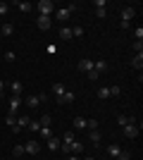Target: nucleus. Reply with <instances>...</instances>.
<instances>
[{
	"label": "nucleus",
	"instance_id": "nucleus-1",
	"mask_svg": "<svg viewBox=\"0 0 143 160\" xmlns=\"http://www.w3.org/2000/svg\"><path fill=\"white\" fill-rule=\"evenodd\" d=\"M36 7H38V12H41L43 17H53V14H55V2H53V0H41Z\"/></svg>",
	"mask_w": 143,
	"mask_h": 160
},
{
	"label": "nucleus",
	"instance_id": "nucleus-2",
	"mask_svg": "<svg viewBox=\"0 0 143 160\" xmlns=\"http://www.w3.org/2000/svg\"><path fill=\"white\" fill-rule=\"evenodd\" d=\"M124 129V136H126V139H136L138 136V132H141V122H131V124H126V127H122Z\"/></svg>",
	"mask_w": 143,
	"mask_h": 160
},
{
	"label": "nucleus",
	"instance_id": "nucleus-3",
	"mask_svg": "<svg viewBox=\"0 0 143 160\" xmlns=\"http://www.w3.org/2000/svg\"><path fill=\"white\" fill-rule=\"evenodd\" d=\"M36 27L41 29V31H48V29L53 27V17H43V14H38V19H36Z\"/></svg>",
	"mask_w": 143,
	"mask_h": 160
},
{
	"label": "nucleus",
	"instance_id": "nucleus-4",
	"mask_svg": "<svg viewBox=\"0 0 143 160\" xmlns=\"http://www.w3.org/2000/svg\"><path fill=\"white\" fill-rule=\"evenodd\" d=\"M38 151H41V143H38V141H26V143H24V153L38 155Z\"/></svg>",
	"mask_w": 143,
	"mask_h": 160
},
{
	"label": "nucleus",
	"instance_id": "nucleus-5",
	"mask_svg": "<svg viewBox=\"0 0 143 160\" xmlns=\"http://www.w3.org/2000/svg\"><path fill=\"white\" fill-rule=\"evenodd\" d=\"M7 105H10V112L17 115V110H19V105H21V96H10Z\"/></svg>",
	"mask_w": 143,
	"mask_h": 160
},
{
	"label": "nucleus",
	"instance_id": "nucleus-6",
	"mask_svg": "<svg viewBox=\"0 0 143 160\" xmlns=\"http://www.w3.org/2000/svg\"><path fill=\"white\" fill-rule=\"evenodd\" d=\"M74 91H64V96H62L60 100H57V103H60V105H72V103H74Z\"/></svg>",
	"mask_w": 143,
	"mask_h": 160
},
{
	"label": "nucleus",
	"instance_id": "nucleus-7",
	"mask_svg": "<svg viewBox=\"0 0 143 160\" xmlns=\"http://www.w3.org/2000/svg\"><path fill=\"white\" fill-rule=\"evenodd\" d=\"M136 17V10L134 7H122V22H131Z\"/></svg>",
	"mask_w": 143,
	"mask_h": 160
},
{
	"label": "nucleus",
	"instance_id": "nucleus-8",
	"mask_svg": "<svg viewBox=\"0 0 143 160\" xmlns=\"http://www.w3.org/2000/svg\"><path fill=\"white\" fill-rule=\"evenodd\" d=\"M79 69L88 74L91 69H93V60H88V58H81V60H79Z\"/></svg>",
	"mask_w": 143,
	"mask_h": 160
},
{
	"label": "nucleus",
	"instance_id": "nucleus-9",
	"mask_svg": "<svg viewBox=\"0 0 143 160\" xmlns=\"http://www.w3.org/2000/svg\"><path fill=\"white\" fill-rule=\"evenodd\" d=\"M69 14H72V12H69V7H60V10H55V17H57L60 22H67Z\"/></svg>",
	"mask_w": 143,
	"mask_h": 160
},
{
	"label": "nucleus",
	"instance_id": "nucleus-10",
	"mask_svg": "<svg viewBox=\"0 0 143 160\" xmlns=\"http://www.w3.org/2000/svg\"><path fill=\"white\" fill-rule=\"evenodd\" d=\"M10 91H12V96H21L24 84H21V81H10Z\"/></svg>",
	"mask_w": 143,
	"mask_h": 160
},
{
	"label": "nucleus",
	"instance_id": "nucleus-11",
	"mask_svg": "<svg viewBox=\"0 0 143 160\" xmlns=\"http://www.w3.org/2000/svg\"><path fill=\"white\" fill-rule=\"evenodd\" d=\"M81 151H83V143H81V141H72V143H69V153L79 155Z\"/></svg>",
	"mask_w": 143,
	"mask_h": 160
},
{
	"label": "nucleus",
	"instance_id": "nucleus-12",
	"mask_svg": "<svg viewBox=\"0 0 143 160\" xmlns=\"http://www.w3.org/2000/svg\"><path fill=\"white\" fill-rule=\"evenodd\" d=\"M64 91H67V88H64V84H53V93H55V98H57V100L64 96Z\"/></svg>",
	"mask_w": 143,
	"mask_h": 160
},
{
	"label": "nucleus",
	"instance_id": "nucleus-13",
	"mask_svg": "<svg viewBox=\"0 0 143 160\" xmlns=\"http://www.w3.org/2000/svg\"><path fill=\"white\" fill-rule=\"evenodd\" d=\"M107 153L112 155V158H117V160H119V155H122V148L117 146V143H110V146H107Z\"/></svg>",
	"mask_w": 143,
	"mask_h": 160
},
{
	"label": "nucleus",
	"instance_id": "nucleus-14",
	"mask_svg": "<svg viewBox=\"0 0 143 160\" xmlns=\"http://www.w3.org/2000/svg\"><path fill=\"white\" fill-rule=\"evenodd\" d=\"M29 122H31V117H29V115H19V117H17V127L24 129V127H29Z\"/></svg>",
	"mask_w": 143,
	"mask_h": 160
},
{
	"label": "nucleus",
	"instance_id": "nucleus-15",
	"mask_svg": "<svg viewBox=\"0 0 143 160\" xmlns=\"http://www.w3.org/2000/svg\"><path fill=\"white\" fill-rule=\"evenodd\" d=\"M88 139L93 141V146H100V132H98V129H91V132H88Z\"/></svg>",
	"mask_w": 143,
	"mask_h": 160
},
{
	"label": "nucleus",
	"instance_id": "nucleus-16",
	"mask_svg": "<svg viewBox=\"0 0 143 160\" xmlns=\"http://www.w3.org/2000/svg\"><path fill=\"white\" fill-rule=\"evenodd\" d=\"M72 124H74L76 132H83V129H86V120H83V117H74V122H72Z\"/></svg>",
	"mask_w": 143,
	"mask_h": 160
},
{
	"label": "nucleus",
	"instance_id": "nucleus-17",
	"mask_svg": "<svg viewBox=\"0 0 143 160\" xmlns=\"http://www.w3.org/2000/svg\"><path fill=\"white\" fill-rule=\"evenodd\" d=\"M38 134H41V139H53V136H55V134H53V129H50V127H41V129H38Z\"/></svg>",
	"mask_w": 143,
	"mask_h": 160
},
{
	"label": "nucleus",
	"instance_id": "nucleus-18",
	"mask_svg": "<svg viewBox=\"0 0 143 160\" xmlns=\"http://www.w3.org/2000/svg\"><path fill=\"white\" fill-rule=\"evenodd\" d=\"M117 122H119V127H126V124H131V122H136L134 117H129V115H119L117 117Z\"/></svg>",
	"mask_w": 143,
	"mask_h": 160
},
{
	"label": "nucleus",
	"instance_id": "nucleus-19",
	"mask_svg": "<svg viewBox=\"0 0 143 160\" xmlns=\"http://www.w3.org/2000/svg\"><path fill=\"white\" fill-rule=\"evenodd\" d=\"M60 139H57V136H53V139H48V148H50V151H60Z\"/></svg>",
	"mask_w": 143,
	"mask_h": 160
},
{
	"label": "nucleus",
	"instance_id": "nucleus-20",
	"mask_svg": "<svg viewBox=\"0 0 143 160\" xmlns=\"http://www.w3.org/2000/svg\"><path fill=\"white\" fill-rule=\"evenodd\" d=\"M12 33H14L12 24H2V27H0V36H12Z\"/></svg>",
	"mask_w": 143,
	"mask_h": 160
},
{
	"label": "nucleus",
	"instance_id": "nucleus-21",
	"mask_svg": "<svg viewBox=\"0 0 143 160\" xmlns=\"http://www.w3.org/2000/svg\"><path fill=\"white\" fill-rule=\"evenodd\" d=\"M93 69H95L98 74H102L105 69H107V62H105V60H98V62H93Z\"/></svg>",
	"mask_w": 143,
	"mask_h": 160
},
{
	"label": "nucleus",
	"instance_id": "nucleus-22",
	"mask_svg": "<svg viewBox=\"0 0 143 160\" xmlns=\"http://www.w3.org/2000/svg\"><path fill=\"white\" fill-rule=\"evenodd\" d=\"M60 38H62V41L74 38V36H72V29H69V27H62V29H60Z\"/></svg>",
	"mask_w": 143,
	"mask_h": 160
},
{
	"label": "nucleus",
	"instance_id": "nucleus-23",
	"mask_svg": "<svg viewBox=\"0 0 143 160\" xmlns=\"http://www.w3.org/2000/svg\"><path fill=\"white\" fill-rule=\"evenodd\" d=\"M131 67H134V69H141L143 67V55H134V58H131Z\"/></svg>",
	"mask_w": 143,
	"mask_h": 160
},
{
	"label": "nucleus",
	"instance_id": "nucleus-24",
	"mask_svg": "<svg viewBox=\"0 0 143 160\" xmlns=\"http://www.w3.org/2000/svg\"><path fill=\"white\" fill-rule=\"evenodd\" d=\"M17 7H19V12H31V10H34V5H31V2H26V0H24V2H17Z\"/></svg>",
	"mask_w": 143,
	"mask_h": 160
},
{
	"label": "nucleus",
	"instance_id": "nucleus-25",
	"mask_svg": "<svg viewBox=\"0 0 143 160\" xmlns=\"http://www.w3.org/2000/svg\"><path fill=\"white\" fill-rule=\"evenodd\" d=\"M5 124H7V127H10V129H12L14 124H17V115H12V112H7V117H5Z\"/></svg>",
	"mask_w": 143,
	"mask_h": 160
},
{
	"label": "nucleus",
	"instance_id": "nucleus-26",
	"mask_svg": "<svg viewBox=\"0 0 143 160\" xmlns=\"http://www.w3.org/2000/svg\"><path fill=\"white\" fill-rule=\"evenodd\" d=\"M24 103H26L29 108H36V105H38V96H36V93H34V96H26V100H24Z\"/></svg>",
	"mask_w": 143,
	"mask_h": 160
},
{
	"label": "nucleus",
	"instance_id": "nucleus-27",
	"mask_svg": "<svg viewBox=\"0 0 143 160\" xmlns=\"http://www.w3.org/2000/svg\"><path fill=\"white\" fill-rule=\"evenodd\" d=\"M98 98H100V100H107V98H110V88H107V86H102L100 91H98Z\"/></svg>",
	"mask_w": 143,
	"mask_h": 160
},
{
	"label": "nucleus",
	"instance_id": "nucleus-28",
	"mask_svg": "<svg viewBox=\"0 0 143 160\" xmlns=\"http://www.w3.org/2000/svg\"><path fill=\"white\" fill-rule=\"evenodd\" d=\"M38 122H41V127H50V124H53V117H50V115H43Z\"/></svg>",
	"mask_w": 143,
	"mask_h": 160
},
{
	"label": "nucleus",
	"instance_id": "nucleus-29",
	"mask_svg": "<svg viewBox=\"0 0 143 160\" xmlns=\"http://www.w3.org/2000/svg\"><path fill=\"white\" fill-rule=\"evenodd\" d=\"M62 141H64V146H69V143L74 141V132H64V136H62Z\"/></svg>",
	"mask_w": 143,
	"mask_h": 160
},
{
	"label": "nucleus",
	"instance_id": "nucleus-30",
	"mask_svg": "<svg viewBox=\"0 0 143 160\" xmlns=\"http://www.w3.org/2000/svg\"><path fill=\"white\" fill-rule=\"evenodd\" d=\"M134 53L143 55V41H134Z\"/></svg>",
	"mask_w": 143,
	"mask_h": 160
},
{
	"label": "nucleus",
	"instance_id": "nucleus-31",
	"mask_svg": "<svg viewBox=\"0 0 143 160\" xmlns=\"http://www.w3.org/2000/svg\"><path fill=\"white\" fill-rule=\"evenodd\" d=\"M98 127H100V122H98V120H86V129H88V132H91V129H98Z\"/></svg>",
	"mask_w": 143,
	"mask_h": 160
},
{
	"label": "nucleus",
	"instance_id": "nucleus-32",
	"mask_svg": "<svg viewBox=\"0 0 143 160\" xmlns=\"http://www.w3.org/2000/svg\"><path fill=\"white\" fill-rule=\"evenodd\" d=\"M26 129H31V132H36V134H38V129H41V122H34V120H31Z\"/></svg>",
	"mask_w": 143,
	"mask_h": 160
},
{
	"label": "nucleus",
	"instance_id": "nucleus-33",
	"mask_svg": "<svg viewBox=\"0 0 143 160\" xmlns=\"http://www.w3.org/2000/svg\"><path fill=\"white\" fill-rule=\"evenodd\" d=\"M134 38H136V41H143V27H136V29H134Z\"/></svg>",
	"mask_w": 143,
	"mask_h": 160
},
{
	"label": "nucleus",
	"instance_id": "nucleus-34",
	"mask_svg": "<svg viewBox=\"0 0 143 160\" xmlns=\"http://www.w3.org/2000/svg\"><path fill=\"white\" fill-rule=\"evenodd\" d=\"M5 60H7V62H14V60H17V53H12V50H7V53H5Z\"/></svg>",
	"mask_w": 143,
	"mask_h": 160
},
{
	"label": "nucleus",
	"instance_id": "nucleus-35",
	"mask_svg": "<svg viewBox=\"0 0 143 160\" xmlns=\"http://www.w3.org/2000/svg\"><path fill=\"white\" fill-rule=\"evenodd\" d=\"M119 93H122L119 86H110V98H112V96H119Z\"/></svg>",
	"mask_w": 143,
	"mask_h": 160
},
{
	"label": "nucleus",
	"instance_id": "nucleus-36",
	"mask_svg": "<svg viewBox=\"0 0 143 160\" xmlns=\"http://www.w3.org/2000/svg\"><path fill=\"white\" fill-rule=\"evenodd\" d=\"M88 79L91 81H98V79H100V74L95 72V69H91V72H88Z\"/></svg>",
	"mask_w": 143,
	"mask_h": 160
},
{
	"label": "nucleus",
	"instance_id": "nucleus-37",
	"mask_svg": "<svg viewBox=\"0 0 143 160\" xmlns=\"http://www.w3.org/2000/svg\"><path fill=\"white\" fill-rule=\"evenodd\" d=\"M19 155H24V146H14V158H19Z\"/></svg>",
	"mask_w": 143,
	"mask_h": 160
},
{
	"label": "nucleus",
	"instance_id": "nucleus-38",
	"mask_svg": "<svg viewBox=\"0 0 143 160\" xmlns=\"http://www.w3.org/2000/svg\"><path fill=\"white\" fill-rule=\"evenodd\" d=\"M72 36H83V29L81 27H74V29H72Z\"/></svg>",
	"mask_w": 143,
	"mask_h": 160
},
{
	"label": "nucleus",
	"instance_id": "nucleus-39",
	"mask_svg": "<svg viewBox=\"0 0 143 160\" xmlns=\"http://www.w3.org/2000/svg\"><path fill=\"white\" fill-rule=\"evenodd\" d=\"M7 10H10V5H7V2H0V14H7Z\"/></svg>",
	"mask_w": 143,
	"mask_h": 160
},
{
	"label": "nucleus",
	"instance_id": "nucleus-40",
	"mask_svg": "<svg viewBox=\"0 0 143 160\" xmlns=\"http://www.w3.org/2000/svg\"><path fill=\"white\" fill-rule=\"evenodd\" d=\"M2 98H5V81L0 79V100H2Z\"/></svg>",
	"mask_w": 143,
	"mask_h": 160
},
{
	"label": "nucleus",
	"instance_id": "nucleus-41",
	"mask_svg": "<svg viewBox=\"0 0 143 160\" xmlns=\"http://www.w3.org/2000/svg\"><path fill=\"white\" fill-rule=\"evenodd\" d=\"M36 96H38V103H45L48 100V93H36Z\"/></svg>",
	"mask_w": 143,
	"mask_h": 160
},
{
	"label": "nucleus",
	"instance_id": "nucleus-42",
	"mask_svg": "<svg viewBox=\"0 0 143 160\" xmlns=\"http://www.w3.org/2000/svg\"><path fill=\"white\" fill-rule=\"evenodd\" d=\"M119 160H131V155L126 153V151H122V155H119Z\"/></svg>",
	"mask_w": 143,
	"mask_h": 160
},
{
	"label": "nucleus",
	"instance_id": "nucleus-43",
	"mask_svg": "<svg viewBox=\"0 0 143 160\" xmlns=\"http://www.w3.org/2000/svg\"><path fill=\"white\" fill-rule=\"evenodd\" d=\"M67 160H81V158H79V155H74V153H72V155H69Z\"/></svg>",
	"mask_w": 143,
	"mask_h": 160
},
{
	"label": "nucleus",
	"instance_id": "nucleus-44",
	"mask_svg": "<svg viewBox=\"0 0 143 160\" xmlns=\"http://www.w3.org/2000/svg\"><path fill=\"white\" fill-rule=\"evenodd\" d=\"M83 160H95V158H83Z\"/></svg>",
	"mask_w": 143,
	"mask_h": 160
}]
</instances>
